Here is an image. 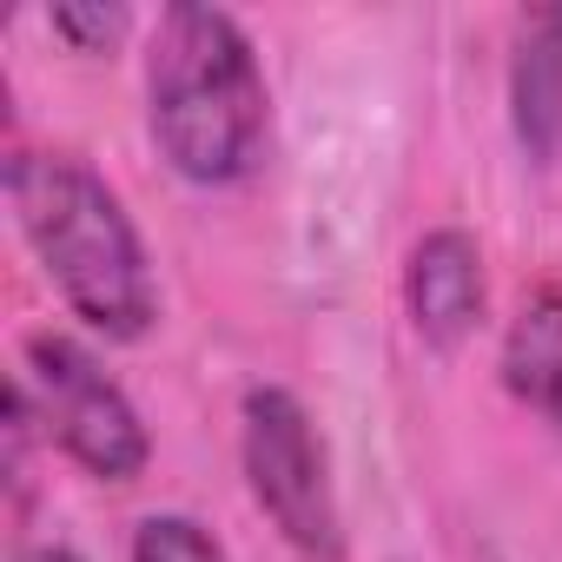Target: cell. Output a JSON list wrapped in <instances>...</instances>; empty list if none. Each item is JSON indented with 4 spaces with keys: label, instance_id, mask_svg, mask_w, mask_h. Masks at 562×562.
<instances>
[{
    "label": "cell",
    "instance_id": "30bf717a",
    "mask_svg": "<svg viewBox=\"0 0 562 562\" xmlns=\"http://www.w3.org/2000/svg\"><path fill=\"white\" fill-rule=\"evenodd\" d=\"M14 562H80V555H74L67 542H34V549H21Z\"/></svg>",
    "mask_w": 562,
    "mask_h": 562
},
{
    "label": "cell",
    "instance_id": "6da1fadb",
    "mask_svg": "<svg viewBox=\"0 0 562 562\" xmlns=\"http://www.w3.org/2000/svg\"><path fill=\"white\" fill-rule=\"evenodd\" d=\"M146 120L166 166L192 186H238L258 172L271 93L245 27L225 8L179 0L159 14L146 47Z\"/></svg>",
    "mask_w": 562,
    "mask_h": 562
},
{
    "label": "cell",
    "instance_id": "277c9868",
    "mask_svg": "<svg viewBox=\"0 0 562 562\" xmlns=\"http://www.w3.org/2000/svg\"><path fill=\"white\" fill-rule=\"evenodd\" d=\"M34 417L47 424V437L100 483H133L153 457V437L133 411V397L106 378V364L60 338V331H34L27 338V371H21Z\"/></svg>",
    "mask_w": 562,
    "mask_h": 562
},
{
    "label": "cell",
    "instance_id": "3957f363",
    "mask_svg": "<svg viewBox=\"0 0 562 562\" xmlns=\"http://www.w3.org/2000/svg\"><path fill=\"white\" fill-rule=\"evenodd\" d=\"M238 457H245L251 503L271 516V529L305 562H338L345 555V516H338V490H331V457H325V437H318L312 411L292 391H278V384L245 391Z\"/></svg>",
    "mask_w": 562,
    "mask_h": 562
},
{
    "label": "cell",
    "instance_id": "5b68a950",
    "mask_svg": "<svg viewBox=\"0 0 562 562\" xmlns=\"http://www.w3.org/2000/svg\"><path fill=\"white\" fill-rule=\"evenodd\" d=\"M404 305H411V325L424 345L437 351H457L476 318H483V251L470 232L443 225L430 238H417L411 265H404Z\"/></svg>",
    "mask_w": 562,
    "mask_h": 562
},
{
    "label": "cell",
    "instance_id": "ba28073f",
    "mask_svg": "<svg viewBox=\"0 0 562 562\" xmlns=\"http://www.w3.org/2000/svg\"><path fill=\"white\" fill-rule=\"evenodd\" d=\"M133 562H232V555L192 516H146L133 529Z\"/></svg>",
    "mask_w": 562,
    "mask_h": 562
},
{
    "label": "cell",
    "instance_id": "8992f818",
    "mask_svg": "<svg viewBox=\"0 0 562 562\" xmlns=\"http://www.w3.org/2000/svg\"><path fill=\"white\" fill-rule=\"evenodd\" d=\"M509 106H516V139L536 159L562 153V8H542L522 21V47L509 67Z\"/></svg>",
    "mask_w": 562,
    "mask_h": 562
},
{
    "label": "cell",
    "instance_id": "52a82bcc",
    "mask_svg": "<svg viewBox=\"0 0 562 562\" xmlns=\"http://www.w3.org/2000/svg\"><path fill=\"white\" fill-rule=\"evenodd\" d=\"M503 384L562 437V292H536L503 338Z\"/></svg>",
    "mask_w": 562,
    "mask_h": 562
},
{
    "label": "cell",
    "instance_id": "9c48e42d",
    "mask_svg": "<svg viewBox=\"0 0 562 562\" xmlns=\"http://www.w3.org/2000/svg\"><path fill=\"white\" fill-rule=\"evenodd\" d=\"M47 27H54L74 54H106V47L126 41L133 14H126V8H106V0H67V8L47 14Z\"/></svg>",
    "mask_w": 562,
    "mask_h": 562
},
{
    "label": "cell",
    "instance_id": "7a4b0ae2",
    "mask_svg": "<svg viewBox=\"0 0 562 562\" xmlns=\"http://www.w3.org/2000/svg\"><path fill=\"white\" fill-rule=\"evenodd\" d=\"M8 199H14V218H21L41 271L74 305V318H87L93 331H106L120 345L153 331L159 285H153L139 225L126 218L120 192L93 166H80L67 153H14Z\"/></svg>",
    "mask_w": 562,
    "mask_h": 562
}]
</instances>
